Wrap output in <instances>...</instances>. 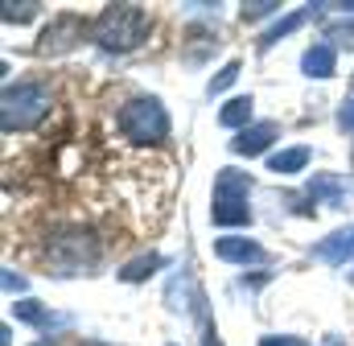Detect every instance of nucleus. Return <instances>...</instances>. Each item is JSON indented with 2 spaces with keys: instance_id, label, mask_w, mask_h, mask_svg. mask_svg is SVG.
Returning a JSON list of instances; mask_svg holds the SVG:
<instances>
[{
  "instance_id": "28",
  "label": "nucleus",
  "mask_w": 354,
  "mask_h": 346,
  "mask_svg": "<svg viewBox=\"0 0 354 346\" xmlns=\"http://www.w3.org/2000/svg\"><path fill=\"white\" fill-rule=\"evenodd\" d=\"M334 346H338V343H334Z\"/></svg>"
},
{
  "instance_id": "5",
  "label": "nucleus",
  "mask_w": 354,
  "mask_h": 346,
  "mask_svg": "<svg viewBox=\"0 0 354 346\" xmlns=\"http://www.w3.org/2000/svg\"><path fill=\"white\" fill-rule=\"evenodd\" d=\"M83 33H87V21L83 17H54L50 25H46V33H41V54H62V50H71L75 42H83Z\"/></svg>"
},
{
  "instance_id": "19",
  "label": "nucleus",
  "mask_w": 354,
  "mask_h": 346,
  "mask_svg": "<svg viewBox=\"0 0 354 346\" xmlns=\"http://www.w3.org/2000/svg\"><path fill=\"white\" fill-rule=\"evenodd\" d=\"M235 79H239V62L231 58V62H227V66H223V71H218V75L210 79V86H206V91H210V95H223V91L235 83Z\"/></svg>"
},
{
  "instance_id": "18",
  "label": "nucleus",
  "mask_w": 354,
  "mask_h": 346,
  "mask_svg": "<svg viewBox=\"0 0 354 346\" xmlns=\"http://www.w3.org/2000/svg\"><path fill=\"white\" fill-rule=\"evenodd\" d=\"M280 12V0H256V4H243V21H264V17H276Z\"/></svg>"
},
{
  "instance_id": "3",
  "label": "nucleus",
  "mask_w": 354,
  "mask_h": 346,
  "mask_svg": "<svg viewBox=\"0 0 354 346\" xmlns=\"http://www.w3.org/2000/svg\"><path fill=\"white\" fill-rule=\"evenodd\" d=\"M50 116V91L41 83H8L0 99V124L4 132H29Z\"/></svg>"
},
{
  "instance_id": "22",
  "label": "nucleus",
  "mask_w": 354,
  "mask_h": 346,
  "mask_svg": "<svg viewBox=\"0 0 354 346\" xmlns=\"http://www.w3.org/2000/svg\"><path fill=\"white\" fill-rule=\"evenodd\" d=\"M338 124H342L346 132H354V95L342 103V111H338Z\"/></svg>"
},
{
  "instance_id": "12",
  "label": "nucleus",
  "mask_w": 354,
  "mask_h": 346,
  "mask_svg": "<svg viewBox=\"0 0 354 346\" xmlns=\"http://www.w3.org/2000/svg\"><path fill=\"white\" fill-rule=\"evenodd\" d=\"M313 256L326 260V264H346V260H354V227H346V231H334L326 244H317L313 248Z\"/></svg>"
},
{
  "instance_id": "25",
  "label": "nucleus",
  "mask_w": 354,
  "mask_h": 346,
  "mask_svg": "<svg viewBox=\"0 0 354 346\" xmlns=\"http://www.w3.org/2000/svg\"><path fill=\"white\" fill-rule=\"evenodd\" d=\"M79 346H111V343H99V338H87V343H79Z\"/></svg>"
},
{
  "instance_id": "7",
  "label": "nucleus",
  "mask_w": 354,
  "mask_h": 346,
  "mask_svg": "<svg viewBox=\"0 0 354 346\" xmlns=\"http://www.w3.org/2000/svg\"><path fill=\"white\" fill-rule=\"evenodd\" d=\"M214 256L227 260V264H268V252L260 244L243 239V235H223L214 239Z\"/></svg>"
},
{
  "instance_id": "14",
  "label": "nucleus",
  "mask_w": 354,
  "mask_h": 346,
  "mask_svg": "<svg viewBox=\"0 0 354 346\" xmlns=\"http://www.w3.org/2000/svg\"><path fill=\"white\" fill-rule=\"evenodd\" d=\"M252 107H256V99H252V95H235V99H227V103H223L218 124H223V128H252Z\"/></svg>"
},
{
  "instance_id": "24",
  "label": "nucleus",
  "mask_w": 354,
  "mask_h": 346,
  "mask_svg": "<svg viewBox=\"0 0 354 346\" xmlns=\"http://www.w3.org/2000/svg\"><path fill=\"white\" fill-rule=\"evenodd\" d=\"M202 346H223V343H218V330H214L210 322L202 326Z\"/></svg>"
},
{
  "instance_id": "20",
  "label": "nucleus",
  "mask_w": 354,
  "mask_h": 346,
  "mask_svg": "<svg viewBox=\"0 0 354 346\" xmlns=\"http://www.w3.org/2000/svg\"><path fill=\"white\" fill-rule=\"evenodd\" d=\"M33 12H37V4H12V0L4 4V21H29Z\"/></svg>"
},
{
  "instance_id": "21",
  "label": "nucleus",
  "mask_w": 354,
  "mask_h": 346,
  "mask_svg": "<svg viewBox=\"0 0 354 346\" xmlns=\"http://www.w3.org/2000/svg\"><path fill=\"white\" fill-rule=\"evenodd\" d=\"M260 346H309L305 338H292V334H264Z\"/></svg>"
},
{
  "instance_id": "23",
  "label": "nucleus",
  "mask_w": 354,
  "mask_h": 346,
  "mask_svg": "<svg viewBox=\"0 0 354 346\" xmlns=\"http://www.w3.org/2000/svg\"><path fill=\"white\" fill-rule=\"evenodd\" d=\"M25 293V276H12V272H4V293Z\"/></svg>"
},
{
  "instance_id": "4",
  "label": "nucleus",
  "mask_w": 354,
  "mask_h": 346,
  "mask_svg": "<svg viewBox=\"0 0 354 346\" xmlns=\"http://www.w3.org/2000/svg\"><path fill=\"white\" fill-rule=\"evenodd\" d=\"M46 260L58 276H79V272H91L99 264V244L91 239L87 231H62L58 239H50L46 248Z\"/></svg>"
},
{
  "instance_id": "16",
  "label": "nucleus",
  "mask_w": 354,
  "mask_h": 346,
  "mask_svg": "<svg viewBox=\"0 0 354 346\" xmlns=\"http://www.w3.org/2000/svg\"><path fill=\"white\" fill-rule=\"evenodd\" d=\"M309 17H313V4H309V8H297V12H288L284 21H276V25L268 29L264 37H260V50H268V46H276V42H280V37H288L292 29H301V25H305Z\"/></svg>"
},
{
  "instance_id": "27",
  "label": "nucleus",
  "mask_w": 354,
  "mask_h": 346,
  "mask_svg": "<svg viewBox=\"0 0 354 346\" xmlns=\"http://www.w3.org/2000/svg\"><path fill=\"white\" fill-rule=\"evenodd\" d=\"M351 280H354V272H351Z\"/></svg>"
},
{
  "instance_id": "6",
  "label": "nucleus",
  "mask_w": 354,
  "mask_h": 346,
  "mask_svg": "<svg viewBox=\"0 0 354 346\" xmlns=\"http://www.w3.org/2000/svg\"><path fill=\"white\" fill-rule=\"evenodd\" d=\"M276 136H280V124H276V120H260V124L243 128V132L231 140V153H235V157H260V153L272 149Z\"/></svg>"
},
{
  "instance_id": "11",
  "label": "nucleus",
  "mask_w": 354,
  "mask_h": 346,
  "mask_svg": "<svg viewBox=\"0 0 354 346\" xmlns=\"http://www.w3.org/2000/svg\"><path fill=\"white\" fill-rule=\"evenodd\" d=\"M248 194H252V177L243 170H218L214 177V202H248Z\"/></svg>"
},
{
  "instance_id": "1",
  "label": "nucleus",
  "mask_w": 354,
  "mask_h": 346,
  "mask_svg": "<svg viewBox=\"0 0 354 346\" xmlns=\"http://www.w3.org/2000/svg\"><path fill=\"white\" fill-rule=\"evenodd\" d=\"M149 29H153V21H149V12H145L140 4H107V8L95 17L91 37H95L107 54H128V50H136V46L149 37Z\"/></svg>"
},
{
  "instance_id": "15",
  "label": "nucleus",
  "mask_w": 354,
  "mask_h": 346,
  "mask_svg": "<svg viewBox=\"0 0 354 346\" xmlns=\"http://www.w3.org/2000/svg\"><path fill=\"white\" fill-rule=\"evenodd\" d=\"M210 223L214 227H248L252 223V206L248 202H214L210 206Z\"/></svg>"
},
{
  "instance_id": "8",
  "label": "nucleus",
  "mask_w": 354,
  "mask_h": 346,
  "mask_svg": "<svg viewBox=\"0 0 354 346\" xmlns=\"http://www.w3.org/2000/svg\"><path fill=\"white\" fill-rule=\"evenodd\" d=\"M12 318H17V322H25V326H37L41 334L71 326V318H66V313H50V305H41V301H17V305H12Z\"/></svg>"
},
{
  "instance_id": "9",
  "label": "nucleus",
  "mask_w": 354,
  "mask_h": 346,
  "mask_svg": "<svg viewBox=\"0 0 354 346\" xmlns=\"http://www.w3.org/2000/svg\"><path fill=\"white\" fill-rule=\"evenodd\" d=\"M301 71H305L309 79H334V71H338V50H334L330 42H313V46L301 54Z\"/></svg>"
},
{
  "instance_id": "2",
  "label": "nucleus",
  "mask_w": 354,
  "mask_h": 346,
  "mask_svg": "<svg viewBox=\"0 0 354 346\" xmlns=\"http://www.w3.org/2000/svg\"><path fill=\"white\" fill-rule=\"evenodd\" d=\"M120 124V136L132 140V145H161L169 140V111L161 107V99H128L115 116Z\"/></svg>"
},
{
  "instance_id": "26",
  "label": "nucleus",
  "mask_w": 354,
  "mask_h": 346,
  "mask_svg": "<svg viewBox=\"0 0 354 346\" xmlns=\"http://www.w3.org/2000/svg\"><path fill=\"white\" fill-rule=\"evenodd\" d=\"M33 346H50V343H33Z\"/></svg>"
},
{
  "instance_id": "17",
  "label": "nucleus",
  "mask_w": 354,
  "mask_h": 346,
  "mask_svg": "<svg viewBox=\"0 0 354 346\" xmlns=\"http://www.w3.org/2000/svg\"><path fill=\"white\" fill-rule=\"evenodd\" d=\"M161 264H165V260L157 256V252H149V256H140V260H132V264H124L120 280H128V284H136V280H149V276H153Z\"/></svg>"
},
{
  "instance_id": "10",
  "label": "nucleus",
  "mask_w": 354,
  "mask_h": 346,
  "mask_svg": "<svg viewBox=\"0 0 354 346\" xmlns=\"http://www.w3.org/2000/svg\"><path fill=\"white\" fill-rule=\"evenodd\" d=\"M305 194H309V202H326V206H346V202H351L346 181L334 177V173H317V177L305 185Z\"/></svg>"
},
{
  "instance_id": "13",
  "label": "nucleus",
  "mask_w": 354,
  "mask_h": 346,
  "mask_svg": "<svg viewBox=\"0 0 354 346\" xmlns=\"http://www.w3.org/2000/svg\"><path fill=\"white\" fill-rule=\"evenodd\" d=\"M309 149L305 145H292V149H280V153H268V170L276 173V177H297V173L309 165Z\"/></svg>"
}]
</instances>
